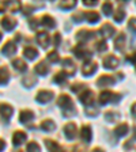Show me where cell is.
Returning <instances> with one entry per match:
<instances>
[{"label": "cell", "instance_id": "1", "mask_svg": "<svg viewBox=\"0 0 136 152\" xmlns=\"http://www.w3.org/2000/svg\"><path fill=\"white\" fill-rule=\"evenodd\" d=\"M57 104L63 109L64 114H68L70 113V110H74L72 101H71V98L68 96V95H65V94L60 95V98H59V101H57Z\"/></svg>", "mask_w": 136, "mask_h": 152}, {"label": "cell", "instance_id": "2", "mask_svg": "<svg viewBox=\"0 0 136 152\" xmlns=\"http://www.w3.org/2000/svg\"><path fill=\"white\" fill-rule=\"evenodd\" d=\"M120 99V95L118 94H114L113 91H108V90H105L104 92H101L99 95V103L101 104H106L109 102H117Z\"/></svg>", "mask_w": 136, "mask_h": 152}, {"label": "cell", "instance_id": "3", "mask_svg": "<svg viewBox=\"0 0 136 152\" xmlns=\"http://www.w3.org/2000/svg\"><path fill=\"white\" fill-rule=\"evenodd\" d=\"M74 54H75L76 57H79V58H82V57H83V58H90V57H91L90 50L85 46V45H82V44L76 45V46L74 48Z\"/></svg>", "mask_w": 136, "mask_h": 152}, {"label": "cell", "instance_id": "4", "mask_svg": "<svg viewBox=\"0 0 136 152\" xmlns=\"http://www.w3.org/2000/svg\"><path fill=\"white\" fill-rule=\"evenodd\" d=\"M79 101L82 102L83 104H91L93 102H94V94H93L91 90L89 88H86L85 91H82V94L79 95Z\"/></svg>", "mask_w": 136, "mask_h": 152}, {"label": "cell", "instance_id": "5", "mask_svg": "<svg viewBox=\"0 0 136 152\" xmlns=\"http://www.w3.org/2000/svg\"><path fill=\"white\" fill-rule=\"evenodd\" d=\"M52 98H53V92L48 91V90H41V91H38V94H37V102H40V103H46V102H49Z\"/></svg>", "mask_w": 136, "mask_h": 152}, {"label": "cell", "instance_id": "6", "mask_svg": "<svg viewBox=\"0 0 136 152\" xmlns=\"http://www.w3.org/2000/svg\"><path fill=\"white\" fill-rule=\"evenodd\" d=\"M95 69H97V64L94 63V61H86L85 64H83L82 66V73L85 76H90L93 75V73L95 72Z\"/></svg>", "mask_w": 136, "mask_h": 152}, {"label": "cell", "instance_id": "7", "mask_svg": "<svg viewBox=\"0 0 136 152\" xmlns=\"http://www.w3.org/2000/svg\"><path fill=\"white\" fill-rule=\"evenodd\" d=\"M102 63H104L105 68H108V69H113V68H116V66L118 65V60L113 56V54H109V56H106L104 60H102Z\"/></svg>", "mask_w": 136, "mask_h": 152}, {"label": "cell", "instance_id": "8", "mask_svg": "<svg viewBox=\"0 0 136 152\" xmlns=\"http://www.w3.org/2000/svg\"><path fill=\"white\" fill-rule=\"evenodd\" d=\"M64 134H65V137L68 140L75 139V136H76V125L75 124H72V122L67 124L65 126H64Z\"/></svg>", "mask_w": 136, "mask_h": 152}, {"label": "cell", "instance_id": "9", "mask_svg": "<svg viewBox=\"0 0 136 152\" xmlns=\"http://www.w3.org/2000/svg\"><path fill=\"white\" fill-rule=\"evenodd\" d=\"M26 139H27V134H26L25 132H22V130H16L15 133H14L12 136V141L15 145H21V144H23V142L26 141Z\"/></svg>", "mask_w": 136, "mask_h": 152}, {"label": "cell", "instance_id": "10", "mask_svg": "<svg viewBox=\"0 0 136 152\" xmlns=\"http://www.w3.org/2000/svg\"><path fill=\"white\" fill-rule=\"evenodd\" d=\"M14 110L12 107L10 106V104L7 103H1V118H3V121H8L10 118H11V115H12Z\"/></svg>", "mask_w": 136, "mask_h": 152}, {"label": "cell", "instance_id": "11", "mask_svg": "<svg viewBox=\"0 0 136 152\" xmlns=\"http://www.w3.org/2000/svg\"><path fill=\"white\" fill-rule=\"evenodd\" d=\"M91 136H93V132H91V128L89 125H85L82 126V130H80V137L85 142H90L91 141Z\"/></svg>", "mask_w": 136, "mask_h": 152}, {"label": "cell", "instance_id": "12", "mask_svg": "<svg viewBox=\"0 0 136 152\" xmlns=\"http://www.w3.org/2000/svg\"><path fill=\"white\" fill-rule=\"evenodd\" d=\"M33 120H34V113L32 110H23L21 113V115H19V121L22 124H27Z\"/></svg>", "mask_w": 136, "mask_h": 152}, {"label": "cell", "instance_id": "13", "mask_svg": "<svg viewBox=\"0 0 136 152\" xmlns=\"http://www.w3.org/2000/svg\"><path fill=\"white\" fill-rule=\"evenodd\" d=\"M1 53L6 54V56H12V54H15L16 53V45L12 44V42L4 44L3 49H1Z\"/></svg>", "mask_w": 136, "mask_h": 152}, {"label": "cell", "instance_id": "14", "mask_svg": "<svg viewBox=\"0 0 136 152\" xmlns=\"http://www.w3.org/2000/svg\"><path fill=\"white\" fill-rule=\"evenodd\" d=\"M113 83H114V77L113 76H108V75L101 76V77L97 80V84L101 86V87H108V86H112Z\"/></svg>", "mask_w": 136, "mask_h": 152}, {"label": "cell", "instance_id": "15", "mask_svg": "<svg viewBox=\"0 0 136 152\" xmlns=\"http://www.w3.org/2000/svg\"><path fill=\"white\" fill-rule=\"evenodd\" d=\"M37 41L42 48H46L49 45V34L45 31H41L37 34Z\"/></svg>", "mask_w": 136, "mask_h": 152}, {"label": "cell", "instance_id": "16", "mask_svg": "<svg viewBox=\"0 0 136 152\" xmlns=\"http://www.w3.org/2000/svg\"><path fill=\"white\" fill-rule=\"evenodd\" d=\"M15 26H16V20L14 18H11V16H6V18H3V27L6 28L7 31L12 30Z\"/></svg>", "mask_w": 136, "mask_h": 152}, {"label": "cell", "instance_id": "17", "mask_svg": "<svg viewBox=\"0 0 136 152\" xmlns=\"http://www.w3.org/2000/svg\"><path fill=\"white\" fill-rule=\"evenodd\" d=\"M45 144H46L49 152H64L63 148H61V147L59 145L56 141H53V140H46V141H45Z\"/></svg>", "mask_w": 136, "mask_h": 152}, {"label": "cell", "instance_id": "18", "mask_svg": "<svg viewBox=\"0 0 136 152\" xmlns=\"http://www.w3.org/2000/svg\"><path fill=\"white\" fill-rule=\"evenodd\" d=\"M23 54H25L26 58H29V60H33V58H35V57L38 56V52H37V49H35V48L27 46V48H25Z\"/></svg>", "mask_w": 136, "mask_h": 152}, {"label": "cell", "instance_id": "19", "mask_svg": "<svg viewBox=\"0 0 136 152\" xmlns=\"http://www.w3.org/2000/svg\"><path fill=\"white\" fill-rule=\"evenodd\" d=\"M101 33H102V35H105L106 38H110L112 35L114 34V27L112 25H109V23H105L101 27Z\"/></svg>", "mask_w": 136, "mask_h": 152}, {"label": "cell", "instance_id": "20", "mask_svg": "<svg viewBox=\"0 0 136 152\" xmlns=\"http://www.w3.org/2000/svg\"><path fill=\"white\" fill-rule=\"evenodd\" d=\"M63 65H64V69L67 71V75H74L75 73V65L71 61V58H65L63 61Z\"/></svg>", "mask_w": 136, "mask_h": 152}, {"label": "cell", "instance_id": "21", "mask_svg": "<svg viewBox=\"0 0 136 152\" xmlns=\"http://www.w3.org/2000/svg\"><path fill=\"white\" fill-rule=\"evenodd\" d=\"M124 45H125V34L120 33V34L116 37V39H114V46L117 48L118 50H123Z\"/></svg>", "mask_w": 136, "mask_h": 152}, {"label": "cell", "instance_id": "22", "mask_svg": "<svg viewBox=\"0 0 136 152\" xmlns=\"http://www.w3.org/2000/svg\"><path fill=\"white\" fill-rule=\"evenodd\" d=\"M128 132V125L127 124H120L116 129H114V136L116 137H121V136H125Z\"/></svg>", "mask_w": 136, "mask_h": 152}, {"label": "cell", "instance_id": "23", "mask_svg": "<svg viewBox=\"0 0 136 152\" xmlns=\"http://www.w3.org/2000/svg\"><path fill=\"white\" fill-rule=\"evenodd\" d=\"M40 128H41L42 130H45V132H52V130H54L56 125H54V122L52 120H46V121H42Z\"/></svg>", "mask_w": 136, "mask_h": 152}, {"label": "cell", "instance_id": "24", "mask_svg": "<svg viewBox=\"0 0 136 152\" xmlns=\"http://www.w3.org/2000/svg\"><path fill=\"white\" fill-rule=\"evenodd\" d=\"M41 23L44 26H46V27H49V28H53L54 26H56V22H54V19L52 18V16H49V15H44L41 18Z\"/></svg>", "mask_w": 136, "mask_h": 152}, {"label": "cell", "instance_id": "25", "mask_svg": "<svg viewBox=\"0 0 136 152\" xmlns=\"http://www.w3.org/2000/svg\"><path fill=\"white\" fill-rule=\"evenodd\" d=\"M85 19L89 20L90 23H95L99 20V15L97 12H93V11H86L85 12Z\"/></svg>", "mask_w": 136, "mask_h": 152}, {"label": "cell", "instance_id": "26", "mask_svg": "<svg viewBox=\"0 0 136 152\" xmlns=\"http://www.w3.org/2000/svg\"><path fill=\"white\" fill-rule=\"evenodd\" d=\"M78 39H80V41H89V39H91L93 37H94V34H93L91 31H89V30H82V31L78 33Z\"/></svg>", "mask_w": 136, "mask_h": 152}, {"label": "cell", "instance_id": "27", "mask_svg": "<svg viewBox=\"0 0 136 152\" xmlns=\"http://www.w3.org/2000/svg\"><path fill=\"white\" fill-rule=\"evenodd\" d=\"M12 65H14V68H15L16 71H19V72H23V71H26V68H27L26 63L23 60H21V58L12 60Z\"/></svg>", "mask_w": 136, "mask_h": 152}, {"label": "cell", "instance_id": "28", "mask_svg": "<svg viewBox=\"0 0 136 152\" xmlns=\"http://www.w3.org/2000/svg\"><path fill=\"white\" fill-rule=\"evenodd\" d=\"M48 71H49V66H48L46 64L44 63V61L35 65V72H37L38 75H46Z\"/></svg>", "mask_w": 136, "mask_h": 152}, {"label": "cell", "instance_id": "29", "mask_svg": "<svg viewBox=\"0 0 136 152\" xmlns=\"http://www.w3.org/2000/svg\"><path fill=\"white\" fill-rule=\"evenodd\" d=\"M65 76H67V73H64V72L57 73V75L54 76V83H57V84H63V83L67 80Z\"/></svg>", "mask_w": 136, "mask_h": 152}, {"label": "cell", "instance_id": "30", "mask_svg": "<svg viewBox=\"0 0 136 152\" xmlns=\"http://www.w3.org/2000/svg\"><path fill=\"white\" fill-rule=\"evenodd\" d=\"M112 10H113V4H112L110 1H106V3H104V6H102V11H104L105 15H110Z\"/></svg>", "mask_w": 136, "mask_h": 152}, {"label": "cell", "instance_id": "31", "mask_svg": "<svg viewBox=\"0 0 136 152\" xmlns=\"http://www.w3.org/2000/svg\"><path fill=\"white\" fill-rule=\"evenodd\" d=\"M1 6H6L8 7L11 11H16V10H19V7H21V4L18 3V1H8V3H3Z\"/></svg>", "mask_w": 136, "mask_h": 152}, {"label": "cell", "instance_id": "32", "mask_svg": "<svg viewBox=\"0 0 136 152\" xmlns=\"http://www.w3.org/2000/svg\"><path fill=\"white\" fill-rule=\"evenodd\" d=\"M41 149H40V145H38L37 142L32 141L27 144V152H40Z\"/></svg>", "mask_w": 136, "mask_h": 152}, {"label": "cell", "instance_id": "33", "mask_svg": "<svg viewBox=\"0 0 136 152\" xmlns=\"http://www.w3.org/2000/svg\"><path fill=\"white\" fill-rule=\"evenodd\" d=\"M48 60L51 61V63H57V61L60 60V57H59V54L56 52H51V53L48 54Z\"/></svg>", "mask_w": 136, "mask_h": 152}, {"label": "cell", "instance_id": "34", "mask_svg": "<svg viewBox=\"0 0 136 152\" xmlns=\"http://www.w3.org/2000/svg\"><path fill=\"white\" fill-rule=\"evenodd\" d=\"M7 80H8V71L6 69V66H1V84L4 86Z\"/></svg>", "mask_w": 136, "mask_h": 152}, {"label": "cell", "instance_id": "35", "mask_svg": "<svg viewBox=\"0 0 136 152\" xmlns=\"http://www.w3.org/2000/svg\"><path fill=\"white\" fill-rule=\"evenodd\" d=\"M124 16H125V12H124L123 10H118L117 12L114 14V20H116V22H121Z\"/></svg>", "mask_w": 136, "mask_h": 152}, {"label": "cell", "instance_id": "36", "mask_svg": "<svg viewBox=\"0 0 136 152\" xmlns=\"http://www.w3.org/2000/svg\"><path fill=\"white\" fill-rule=\"evenodd\" d=\"M106 120L109 121V122H112V121H114V120H117L118 118V114H114V111H109V113H106Z\"/></svg>", "mask_w": 136, "mask_h": 152}, {"label": "cell", "instance_id": "37", "mask_svg": "<svg viewBox=\"0 0 136 152\" xmlns=\"http://www.w3.org/2000/svg\"><path fill=\"white\" fill-rule=\"evenodd\" d=\"M76 6V1H65V3H60V8H72V7Z\"/></svg>", "mask_w": 136, "mask_h": 152}, {"label": "cell", "instance_id": "38", "mask_svg": "<svg viewBox=\"0 0 136 152\" xmlns=\"http://www.w3.org/2000/svg\"><path fill=\"white\" fill-rule=\"evenodd\" d=\"M97 50L98 52H104L106 50V42L102 39V41H98L97 42Z\"/></svg>", "mask_w": 136, "mask_h": 152}, {"label": "cell", "instance_id": "39", "mask_svg": "<svg viewBox=\"0 0 136 152\" xmlns=\"http://www.w3.org/2000/svg\"><path fill=\"white\" fill-rule=\"evenodd\" d=\"M61 42V35H60V33H56L54 34V42H53V45L54 46H59V44Z\"/></svg>", "mask_w": 136, "mask_h": 152}, {"label": "cell", "instance_id": "40", "mask_svg": "<svg viewBox=\"0 0 136 152\" xmlns=\"http://www.w3.org/2000/svg\"><path fill=\"white\" fill-rule=\"evenodd\" d=\"M128 25H129V28H132L133 31H136V18H132V19H131Z\"/></svg>", "mask_w": 136, "mask_h": 152}, {"label": "cell", "instance_id": "41", "mask_svg": "<svg viewBox=\"0 0 136 152\" xmlns=\"http://www.w3.org/2000/svg\"><path fill=\"white\" fill-rule=\"evenodd\" d=\"M35 83V79H23V84L25 86H33Z\"/></svg>", "mask_w": 136, "mask_h": 152}, {"label": "cell", "instance_id": "42", "mask_svg": "<svg viewBox=\"0 0 136 152\" xmlns=\"http://www.w3.org/2000/svg\"><path fill=\"white\" fill-rule=\"evenodd\" d=\"M127 60H128V61H131L132 64H136V53H132L131 56H128V57H127Z\"/></svg>", "mask_w": 136, "mask_h": 152}, {"label": "cell", "instance_id": "43", "mask_svg": "<svg viewBox=\"0 0 136 152\" xmlns=\"http://www.w3.org/2000/svg\"><path fill=\"white\" fill-rule=\"evenodd\" d=\"M97 1H91V0H85V4L86 6H94Z\"/></svg>", "mask_w": 136, "mask_h": 152}, {"label": "cell", "instance_id": "44", "mask_svg": "<svg viewBox=\"0 0 136 152\" xmlns=\"http://www.w3.org/2000/svg\"><path fill=\"white\" fill-rule=\"evenodd\" d=\"M132 114H133V117H136V103L132 104Z\"/></svg>", "mask_w": 136, "mask_h": 152}, {"label": "cell", "instance_id": "45", "mask_svg": "<svg viewBox=\"0 0 136 152\" xmlns=\"http://www.w3.org/2000/svg\"><path fill=\"white\" fill-rule=\"evenodd\" d=\"M93 152H104V151H102L101 148H95V149H94V151H93Z\"/></svg>", "mask_w": 136, "mask_h": 152}, {"label": "cell", "instance_id": "46", "mask_svg": "<svg viewBox=\"0 0 136 152\" xmlns=\"http://www.w3.org/2000/svg\"><path fill=\"white\" fill-rule=\"evenodd\" d=\"M135 139H136V128H135Z\"/></svg>", "mask_w": 136, "mask_h": 152}]
</instances>
